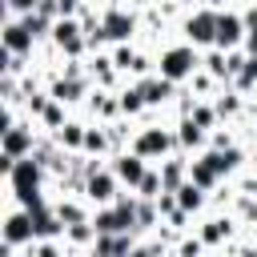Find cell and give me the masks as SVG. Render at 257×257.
Instances as JSON below:
<instances>
[{
    "label": "cell",
    "instance_id": "obj_1",
    "mask_svg": "<svg viewBox=\"0 0 257 257\" xmlns=\"http://www.w3.org/2000/svg\"><path fill=\"white\" fill-rule=\"evenodd\" d=\"M40 181H44V165L32 157H20L8 173H4V185H8V197L20 201V205H36L40 201Z\"/></svg>",
    "mask_w": 257,
    "mask_h": 257
},
{
    "label": "cell",
    "instance_id": "obj_2",
    "mask_svg": "<svg viewBox=\"0 0 257 257\" xmlns=\"http://www.w3.org/2000/svg\"><path fill=\"white\" fill-rule=\"evenodd\" d=\"M157 64H161V76H169L173 84H181V80H193V76H197V68H201V52H197V44L181 40V44L165 48Z\"/></svg>",
    "mask_w": 257,
    "mask_h": 257
},
{
    "label": "cell",
    "instance_id": "obj_3",
    "mask_svg": "<svg viewBox=\"0 0 257 257\" xmlns=\"http://www.w3.org/2000/svg\"><path fill=\"white\" fill-rule=\"evenodd\" d=\"M0 153H4V157H12V161H20V157H32V153H36V133H32V124H20V120L12 116V108H8L4 128H0Z\"/></svg>",
    "mask_w": 257,
    "mask_h": 257
},
{
    "label": "cell",
    "instance_id": "obj_4",
    "mask_svg": "<svg viewBox=\"0 0 257 257\" xmlns=\"http://www.w3.org/2000/svg\"><path fill=\"white\" fill-rule=\"evenodd\" d=\"M133 149H137L145 161H165V157L177 149V133L161 128V124H141L137 137H133Z\"/></svg>",
    "mask_w": 257,
    "mask_h": 257
},
{
    "label": "cell",
    "instance_id": "obj_5",
    "mask_svg": "<svg viewBox=\"0 0 257 257\" xmlns=\"http://www.w3.org/2000/svg\"><path fill=\"white\" fill-rule=\"evenodd\" d=\"M52 44H56L64 56H80V52L88 48L84 20H80V16H56V20H52Z\"/></svg>",
    "mask_w": 257,
    "mask_h": 257
},
{
    "label": "cell",
    "instance_id": "obj_6",
    "mask_svg": "<svg viewBox=\"0 0 257 257\" xmlns=\"http://www.w3.org/2000/svg\"><path fill=\"white\" fill-rule=\"evenodd\" d=\"M217 12L221 8H197L193 16H185V40L189 44H197V48H205V44H213L217 40Z\"/></svg>",
    "mask_w": 257,
    "mask_h": 257
},
{
    "label": "cell",
    "instance_id": "obj_7",
    "mask_svg": "<svg viewBox=\"0 0 257 257\" xmlns=\"http://www.w3.org/2000/svg\"><path fill=\"white\" fill-rule=\"evenodd\" d=\"M133 32H137V16H133V12H124V8H108V12L100 16V40L124 44V40H133Z\"/></svg>",
    "mask_w": 257,
    "mask_h": 257
},
{
    "label": "cell",
    "instance_id": "obj_8",
    "mask_svg": "<svg viewBox=\"0 0 257 257\" xmlns=\"http://www.w3.org/2000/svg\"><path fill=\"white\" fill-rule=\"evenodd\" d=\"M217 48H241L245 44V16L241 12H229V8H221L217 12V40H213Z\"/></svg>",
    "mask_w": 257,
    "mask_h": 257
},
{
    "label": "cell",
    "instance_id": "obj_9",
    "mask_svg": "<svg viewBox=\"0 0 257 257\" xmlns=\"http://www.w3.org/2000/svg\"><path fill=\"white\" fill-rule=\"evenodd\" d=\"M0 40H4V52H12V56H32V44H36L32 28H28L20 16H8V20H4Z\"/></svg>",
    "mask_w": 257,
    "mask_h": 257
},
{
    "label": "cell",
    "instance_id": "obj_10",
    "mask_svg": "<svg viewBox=\"0 0 257 257\" xmlns=\"http://www.w3.org/2000/svg\"><path fill=\"white\" fill-rule=\"evenodd\" d=\"M112 173L120 177V185L137 189V185H141V177L149 173V161H145L137 149H124V153H116V157H112Z\"/></svg>",
    "mask_w": 257,
    "mask_h": 257
},
{
    "label": "cell",
    "instance_id": "obj_11",
    "mask_svg": "<svg viewBox=\"0 0 257 257\" xmlns=\"http://www.w3.org/2000/svg\"><path fill=\"white\" fill-rule=\"evenodd\" d=\"M205 145H209V128H205V124H197V120L185 112V116H181V124H177V149H185V153H189V149H205Z\"/></svg>",
    "mask_w": 257,
    "mask_h": 257
},
{
    "label": "cell",
    "instance_id": "obj_12",
    "mask_svg": "<svg viewBox=\"0 0 257 257\" xmlns=\"http://www.w3.org/2000/svg\"><path fill=\"white\" fill-rule=\"evenodd\" d=\"M189 181L193 185H201L205 193H213V189H221V169L213 165V161H205V157H197V161H189Z\"/></svg>",
    "mask_w": 257,
    "mask_h": 257
},
{
    "label": "cell",
    "instance_id": "obj_13",
    "mask_svg": "<svg viewBox=\"0 0 257 257\" xmlns=\"http://www.w3.org/2000/svg\"><path fill=\"white\" fill-rule=\"evenodd\" d=\"M173 88H177V84H173L169 76H161V72H157V76H145V80H141V92H145L149 108H153V104H165V100L173 96Z\"/></svg>",
    "mask_w": 257,
    "mask_h": 257
},
{
    "label": "cell",
    "instance_id": "obj_14",
    "mask_svg": "<svg viewBox=\"0 0 257 257\" xmlns=\"http://www.w3.org/2000/svg\"><path fill=\"white\" fill-rule=\"evenodd\" d=\"M84 124L80 120H64L60 128H56V145L60 149H68V153H84Z\"/></svg>",
    "mask_w": 257,
    "mask_h": 257
},
{
    "label": "cell",
    "instance_id": "obj_15",
    "mask_svg": "<svg viewBox=\"0 0 257 257\" xmlns=\"http://www.w3.org/2000/svg\"><path fill=\"white\" fill-rule=\"evenodd\" d=\"M161 181H165V189H181L189 181V161L185 157H165L161 161Z\"/></svg>",
    "mask_w": 257,
    "mask_h": 257
},
{
    "label": "cell",
    "instance_id": "obj_16",
    "mask_svg": "<svg viewBox=\"0 0 257 257\" xmlns=\"http://www.w3.org/2000/svg\"><path fill=\"white\" fill-rule=\"evenodd\" d=\"M52 96H56V100H64V104H76V100L84 96V76H76V72L60 76V80L52 84Z\"/></svg>",
    "mask_w": 257,
    "mask_h": 257
},
{
    "label": "cell",
    "instance_id": "obj_17",
    "mask_svg": "<svg viewBox=\"0 0 257 257\" xmlns=\"http://www.w3.org/2000/svg\"><path fill=\"white\" fill-rule=\"evenodd\" d=\"M229 233H233V221L229 217H213V221H205L201 225V237H205V245L213 249V245H225L229 241Z\"/></svg>",
    "mask_w": 257,
    "mask_h": 257
},
{
    "label": "cell",
    "instance_id": "obj_18",
    "mask_svg": "<svg viewBox=\"0 0 257 257\" xmlns=\"http://www.w3.org/2000/svg\"><path fill=\"white\" fill-rule=\"evenodd\" d=\"M177 205H181L185 213H201V209H205V189L193 185V181H185V185L177 189Z\"/></svg>",
    "mask_w": 257,
    "mask_h": 257
},
{
    "label": "cell",
    "instance_id": "obj_19",
    "mask_svg": "<svg viewBox=\"0 0 257 257\" xmlns=\"http://www.w3.org/2000/svg\"><path fill=\"white\" fill-rule=\"evenodd\" d=\"M120 112L124 116H141V108H149V100H145V92H141V84H133V88H124L120 96Z\"/></svg>",
    "mask_w": 257,
    "mask_h": 257
},
{
    "label": "cell",
    "instance_id": "obj_20",
    "mask_svg": "<svg viewBox=\"0 0 257 257\" xmlns=\"http://www.w3.org/2000/svg\"><path fill=\"white\" fill-rule=\"evenodd\" d=\"M52 209H56V217H60L64 225H80V221H92V217H88V209H84L80 201H56Z\"/></svg>",
    "mask_w": 257,
    "mask_h": 257
},
{
    "label": "cell",
    "instance_id": "obj_21",
    "mask_svg": "<svg viewBox=\"0 0 257 257\" xmlns=\"http://www.w3.org/2000/svg\"><path fill=\"white\" fill-rule=\"evenodd\" d=\"M108 145H112V133H104V128H88L84 133V153L88 157H104Z\"/></svg>",
    "mask_w": 257,
    "mask_h": 257
},
{
    "label": "cell",
    "instance_id": "obj_22",
    "mask_svg": "<svg viewBox=\"0 0 257 257\" xmlns=\"http://www.w3.org/2000/svg\"><path fill=\"white\" fill-rule=\"evenodd\" d=\"M36 120H40L44 128H52V133H56V128L64 124V100H56V96H52V100L44 104V112H40Z\"/></svg>",
    "mask_w": 257,
    "mask_h": 257
},
{
    "label": "cell",
    "instance_id": "obj_23",
    "mask_svg": "<svg viewBox=\"0 0 257 257\" xmlns=\"http://www.w3.org/2000/svg\"><path fill=\"white\" fill-rule=\"evenodd\" d=\"M165 193V181H161V169H149L137 185V197H161Z\"/></svg>",
    "mask_w": 257,
    "mask_h": 257
},
{
    "label": "cell",
    "instance_id": "obj_24",
    "mask_svg": "<svg viewBox=\"0 0 257 257\" xmlns=\"http://www.w3.org/2000/svg\"><path fill=\"white\" fill-rule=\"evenodd\" d=\"M233 84H237L241 92H249V88H257V56H245V64H241V72L233 76Z\"/></svg>",
    "mask_w": 257,
    "mask_h": 257
},
{
    "label": "cell",
    "instance_id": "obj_25",
    "mask_svg": "<svg viewBox=\"0 0 257 257\" xmlns=\"http://www.w3.org/2000/svg\"><path fill=\"white\" fill-rule=\"evenodd\" d=\"M112 64H116L120 72H133V64H137V52L128 48V40H124V44H116V52H112Z\"/></svg>",
    "mask_w": 257,
    "mask_h": 257
},
{
    "label": "cell",
    "instance_id": "obj_26",
    "mask_svg": "<svg viewBox=\"0 0 257 257\" xmlns=\"http://www.w3.org/2000/svg\"><path fill=\"white\" fill-rule=\"evenodd\" d=\"M189 116H193L197 124H205V128H213L221 112H217V108H209V104H193V108H189Z\"/></svg>",
    "mask_w": 257,
    "mask_h": 257
},
{
    "label": "cell",
    "instance_id": "obj_27",
    "mask_svg": "<svg viewBox=\"0 0 257 257\" xmlns=\"http://www.w3.org/2000/svg\"><path fill=\"white\" fill-rule=\"evenodd\" d=\"M36 4L40 0H4V12L8 16H28V12H36Z\"/></svg>",
    "mask_w": 257,
    "mask_h": 257
},
{
    "label": "cell",
    "instance_id": "obj_28",
    "mask_svg": "<svg viewBox=\"0 0 257 257\" xmlns=\"http://www.w3.org/2000/svg\"><path fill=\"white\" fill-rule=\"evenodd\" d=\"M241 108V100H237V92H225V96H217V112L221 116H233Z\"/></svg>",
    "mask_w": 257,
    "mask_h": 257
},
{
    "label": "cell",
    "instance_id": "obj_29",
    "mask_svg": "<svg viewBox=\"0 0 257 257\" xmlns=\"http://www.w3.org/2000/svg\"><path fill=\"white\" fill-rule=\"evenodd\" d=\"M205 4H209V8H225L229 0H205Z\"/></svg>",
    "mask_w": 257,
    "mask_h": 257
}]
</instances>
